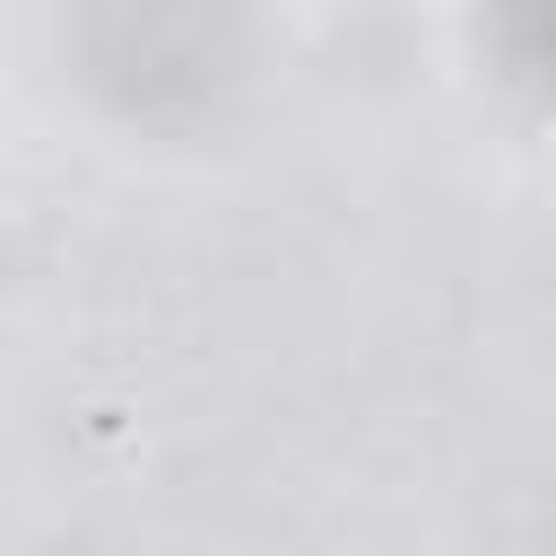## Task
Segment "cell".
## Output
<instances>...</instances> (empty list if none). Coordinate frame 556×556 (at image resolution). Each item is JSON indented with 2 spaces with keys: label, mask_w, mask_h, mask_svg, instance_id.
I'll return each mask as SVG.
<instances>
[{
  "label": "cell",
  "mask_w": 556,
  "mask_h": 556,
  "mask_svg": "<svg viewBox=\"0 0 556 556\" xmlns=\"http://www.w3.org/2000/svg\"><path fill=\"white\" fill-rule=\"evenodd\" d=\"M495 17H504V43H513L530 70L556 78V0H495Z\"/></svg>",
  "instance_id": "obj_1"
}]
</instances>
